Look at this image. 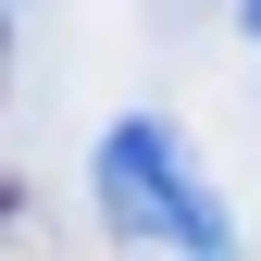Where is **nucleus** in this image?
<instances>
[{
  "label": "nucleus",
  "mask_w": 261,
  "mask_h": 261,
  "mask_svg": "<svg viewBox=\"0 0 261 261\" xmlns=\"http://www.w3.org/2000/svg\"><path fill=\"white\" fill-rule=\"evenodd\" d=\"M100 212L124 237H149V249H224V212H212L199 162H187L174 124H149V112H124L100 137Z\"/></svg>",
  "instance_id": "f257e3e1"
},
{
  "label": "nucleus",
  "mask_w": 261,
  "mask_h": 261,
  "mask_svg": "<svg viewBox=\"0 0 261 261\" xmlns=\"http://www.w3.org/2000/svg\"><path fill=\"white\" fill-rule=\"evenodd\" d=\"M237 25H249V38H261V0H237Z\"/></svg>",
  "instance_id": "f03ea898"
}]
</instances>
